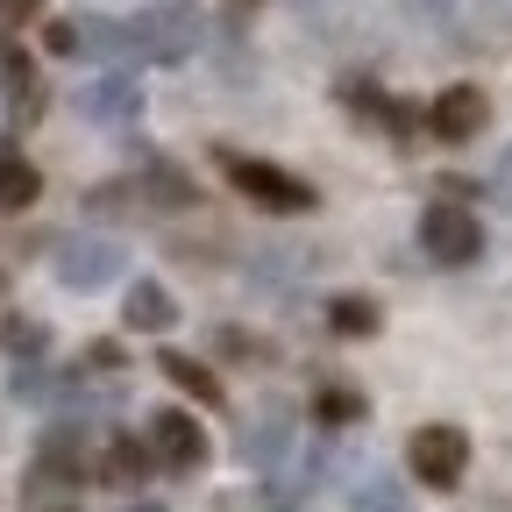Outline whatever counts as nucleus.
<instances>
[{
    "label": "nucleus",
    "mask_w": 512,
    "mask_h": 512,
    "mask_svg": "<svg viewBox=\"0 0 512 512\" xmlns=\"http://www.w3.org/2000/svg\"><path fill=\"white\" fill-rule=\"evenodd\" d=\"M192 43H200L192 0H150V8H136V22H121V57H143V64H185Z\"/></svg>",
    "instance_id": "nucleus-1"
},
{
    "label": "nucleus",
    "mask_w": 512,
    "mask_h": 512,
    "mask_svg": "<svg viewBox=\"0 0 512 512\" xmlns=\"http://www.w3.org/2000/svg\"><path fill=\"white\" fill-rule=\"evenodd\" d=\"M221 171H228V185L242 192L249 207H264V214H313V185L306 178H292L285 164H271V157H242V150H221Z\"/></svg>",
    "instance_id": "nucleus-2"
},
{
    "label": "nucleus",
    "mask_w": 512,
    "mask_h": 512,
    "mask_svg": "<svg viewBox=\"0 0 512 512\" xmlns=\"http://www.w3.org/2000/svg\"><path fill=\"white\" fill-rule=\"evenodd\" d=\"M50 271H57L64 292H100V285H114L128 271V249L114 235H57Z\"/></svg>",
    "instance_id": "nucleus-3"
},
{
    "label": "nucleus",
    "mask_w": 512,
    "mask_h": 512,
    "mask_svg": "<svg viewBox=\"0 0 512 512\" xmlns=\"http://www.w3.org/2000/svg\"><path fill=\"white\" fill-rule=\"evenodd\" d=\"M406 463H413V477H420L427 491H456L463 470H470V434L448 427V420H427V427H413V441H406Z\"/></svg>",
    "instance_id": "nucleus-4"
},
{
    "label": "nucleus",
    "mask_w": 512,
    "mask_h": 512,
    "mask_svg": "<svg viewBox=\"0 0 512 512\" xmlns=\"http://www.w3.org/2000/svg\"><path fill=\"white\" fill-rule=\"evenodd\" d=\"M477 249H484V228H477V214H470V207L434 200V207L420 214V256H427V264L463 271V264H477Z\"/></svg>",
    "instance_id": "nucleus-5"
},
{
    "label": "nucleus",
    "mask_w": 512,
    "mask_h": 512,
    "mask_svg": "<svg viewBox=\"0 0 512 512\" xmlns=\"http://www.w3.org/2000/svg\"><path fill=\"white\" fill-rule=\"evenodd\" d=\"M150 463L157 470H171V477H200L207 463H214V441H207V427L192 420L185 406H164L157 420H150Z\"/></svg>",
    "instance_id": "nucleus-6"
},
{
    "label": "nucleus",
    "mask_w": 512,
    "mask_h": 512,
    "mask_svg": "<svg viewBox=\"0 0 512 512\" xmlns=\"http://www.w3.org/2000/svg\"><path fill=\"white\" fill-rule=\"evenodd\" d=\"M320 477H328V448H285V456L271 463L264 505H271V512H299V505L320 491Z\"/></svg>",
    "instance_id": "nucleus-7"
},
{
    "label": "nucleus",
    "mask_w": 512,
    "mask_h": 512,
    "mask_svg": "<svg viewBox=\"0 0 512 512\" xmlns=\"http://www.w3.org/2000/svg\"><path fill=\"white\" fill-rule=\"evenodd\" d=\"M79 114L100 121V128H121V121H136L143 114V79L136 72H100L79 86Z\"/></svg>",
    "instance_id": "nucleus-8"
},
{
    "label": "nucleus",
    "mask_w": 512,
    "mask_h": 512,
    "mask_svg": "<svg viewBox=\"0 0 512 512\" xmlns=\"http://www.w3.org/2000/svg\"><path fill=\"white\" fill-rule=\"evenodd\" d=\"M292 427H299V413L285 406V399H271L264 413H256L249 427H242V441H235V456L249 463V470H271L285 448H292Z\"/></svg>",
    "instance_id": "nucleus-9"
},
{
    "label": "nucleus",
    "mask_w": 512,
    "mask_h": 512,
    "mask_svg": "<svg viewBox=\"0 0 512 512\" xmlns=\"http://www.w3.org/2000/svg\"><path fill=\"white\" fill-rule=\"evenodd\" d=\"M484 93L477 86H448V93H434V107H427V128L441 143H477V128H484Z\"/></svg>",
    "instance_id": "nucleus-10"
},
{
    "label": "nucleus",
    "mask_w": 512,
    "mask_h": 512,
    "mask_svg": "<svg viewBox=\"0 0 512 512\" xmlns=\"http://www.w3.org/2000/svg\"><path fill=\"white\" fill-rule=\"evenodd\" d=\"M342 100H349V114H363L370 128H384V136H413V128H420V107L413 100H392V93L370 86V79H349Z\"/></svg>",
    "instance_id": "nucleus-11"
},
{
    "label": "nucleus",
    "mask_w": 512,
    "mask_h": 512,
    "mask_svg": "<svg viewBox=\"0 0 512 512\" xmlns=\"http://www.w3.org/2000/svg\"><path fill=\"white\" fill-rule=\"evenodd\" d=\"M121 328H128V335H171V328H178V299H171L157 278H136V292L121 299Z\"/></svg>",
    "instance_id": "nucleus-12"
},
{
    "label": "nucleus",
    "mask_w": 512,
    "mask_h": 512,
    "mask_svg": "<svg viewBox=\"0 0 512 512\" xmlns=\"http://www.w3.org/2000/svg\"><path fill=\"white\" fill-rule=\"evenodd\" d=\"M150 470H157V463H150V448H143L136 434H114V441L100 448V463H93V477H100L107 491H136Z\"/></svg>",
    "instance_id": "nucleus-13"
},
{
    "label": "nucleus",
    "mask_w": 512,
    "mask_h": 512,
    "mask_svg": "<svg viewBox=\"0 0 512 512\" xmlns=\"http://www.w3.org/2000/svg\"><path fill=\"white\" fill-rule=\"evenodd\" d=\"M157 370H164V377L178 384V392H185L192 406H228V392H221V377H214V370H207L200 356H185V349H164V356H157Z\"/></svg>",
    "instance_id": "nucleus-14"
},
{
    "label": "nucleus",
    "mask_w": 512,
    "mask_h": 512,
    "mask_svg": "<svg viewBox=\"0 0 512 512\" xmlns=\"http://www.w3.org/2000/svg\"><path fill=\"white\" fill-rule=\"evenodd\" d=\"M36 192H43V171L29 157H15V150H0V214L36 207Z\"/></svg>",
    "instance_id": "nucleus-15"
},
{
    "label": "nucleus",
    "mask_w": 512,
    "mask_h": 512,
    "mask_svg": "<svg viewBox=\"0 0 512 512\" xmlns=\"http://www.w3.org/2000/svg\"><path fill=\"white\" fill-rule=\"evenodd\" d=\"M72 57H121V22H107V15H79L72 22Z\"/></svg>",
    "instance_id": "nucleus-16"
},
{
    "label": "nucleus",
    "mask_w": 512,
    "mask_h": 512,
    "mask_svg": "<svg viewBox=\"0 0 512 512\" xmlns=\"http://www.w3.org/2000/svg\"><path fill=\"white\" fill-rule=\"evenodd\" d=\"M313 420L320 427H356V420H370V399L349 392V384H328V392L313 399Z\"/></svg>",
    "instance_id": "nucleus-17"
},
{
    "label": "nucleus",
    "mask_w": 512,
    "mask_h": 512,
    "mask_svg": "<svg viewBox=\"0 0 512 512\" xmlns=\"http://www.w3.org/2000/svg\"><path fill=\"white\" fill-rule=\"evenodd\" d=\"M43 342H50V328H43V320H22V313H8V320H0V349H8L15 363H43Z\"/></svg>",
    "instance_id": "nucleus-18"
},
{
    "label": "nucleus",
    "mask_w": 512,
    "mask_h": 512,
    "mask_svg": "<svg viewBox=\"0 0 512 512\" xmlns=\"http://www.w3.org/2000/svg\"><path fill=\"white\" fill-rule=\"evenodd\" d=\"M328 320H335V335H377V328H384V313H377V299H356V292L328 299Z\"/></svg>",
    "instance_id": "nucleus-19"
},
{
    "label": "nucleus",
    "mask_w": 512,
    "mask_h": 512,
    "mask_svg": "<svg viewBox=\"0 0 512 512\" xmlns=\"http://www.w3.org/2000/svg\"><path fill=\"white\" fill-rule=\"evenodd\" d=\"M214 349H221V363H242V370H264L271 363V342H256L249 328H221Z\"/></svg>",
    "instance_id": "nucleus-20"
},
{
    "label": "nucleus",
    "mask_w": 512,
    "mask_h": 512,
    "mask_svg": "<svg viewBox=\"0 0 512 512\" xmlns=\"http://www.w3.org/2000/svg\"><path fill=\"white\" fill-rule=\"evenodd\" d=\"M356 512H406V484H392V477H363V484H356Z\"/></svg>",
    "instance_id": "nucleus-21"
},
{
    "label": "nucleus",
    "mask_w": 512,
    "mask_h": 512,
    "mask_svg": "<svg viewBox=\"0 0 512 512\" xmlns=\"http://www.w3.org/2000/svg\"><path fill=\"white\" fill-rule=\"evenodd\" d=\"M43 15V0H0V36H15L22 22H36Z\"/></svg>",
    "instance_id": "nucleus-22"
},
{
    "label": "nucleus",
    "mask_w": 512,
    "mask_h": 512,
    "mask_svg": "<svg viewBox=\"0 0 512 512\" xmlns=\"http://www.w3.org/2000/svg\"><path fill=\"white\" fill-rule=\"evenodd\" d=\"M43 43H50L57 57H72V22H50V29H43Z\"/></svg>",
    "instance_id": "nucleus-23"
},
{
    "label": "nucleus",
    "mask_w": 512,
    "mask_h": 512,
    "mask_svg": "<svg viewBox=\"0 0 512 512\" xmlns=\"http://www.w3.org/2000/svg\"><path fill=\"white\" fill-rule=\"evenodd\" d=\"M128 512H164V505H150V498H143V505H128Z\"/></svg>",
    "instance_id": "nucleus-24"
},
{
    "label": "nucleus",
    "mask_w": 512,
    "mask_h": 512,
    "mask_svg": "<svg viewBox=\"0 0 512 512\" xmlns=\"http://www.w3.org/2000/svg\"><path fill=\"white\" fill-rule=\"evenodd\" d=\"M228 8H264V0H228Z\"/></svg>",
    "instance_id": "nucleus-25"
},
{
    "label": "nucleus",
    "mask_w": 512,
    "mask_h": 512,
    "mask_svg": "<svg viewBox=\"0 0 512 512\" xmlns=\"http://www.w3.org/2000/svg\"><path fill=\"white\" fill-rule=\"evenodd\" d=\"M0 292H8V278H0Z\"/></svg>",
    "instance_id": "nucleus-26"
},
{
    "label": "nucleus",
    "mask_w": 512,
    "mask_h": 512,
    "mask_svg": "<svg viewBox=\"0 0 512 512\" xmlns=\"http://www.w3.org/2000/svg\"><path fill=\"white\" fill-rule=\"evenodd\" d=\"M57 512H72V505H57Z\"/></svg>",
    "instance_id": "nucleus-27"
}]
</instances>
